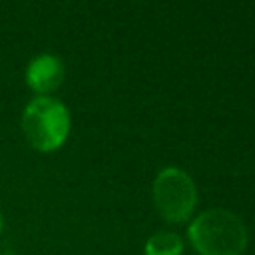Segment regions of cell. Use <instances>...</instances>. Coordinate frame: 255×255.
Returning <instances> with one entry per match:
<instances>
[{"label": "cell", "instance_id": "3957f363", "mask_svg": "<svg viewBox=\"0 0 255 255\" xmlns=\"http://www.w3.org/2000/svg\"><path fill=\"white\" fill-rule=\"evenodd\" d=\"M197 201L195 185L191 177L177 169L165 167L157 173L153 181V203L161 217L167 221H185Z\"/></svg>", "mask_w": 255, "mask_h": 255}, {"label": "cell", "instance_id": "7a4b0ae2", "mask_svg": "<svg viewBox=\"0 0 255 255\" xmlns=\"http://www.w3.org/2000/svg\"><path fill=\"white\" fill-rule=\"evenodd\" d=\"M22 131L32 147L40 151H52L68 137L70 114L62 102L48 96H38L24 108Z\"/></svg>", "mask_w": 255, "mask_h": 255}, {"label": "cell", "instance_id": "52a82bcc", "mask_svg": "<svg viewBox=\"0 0 255 255\" xmlns=\"http://www.w3.org/2000/svg\"><path fill=\"white\" fill-rule=\"evenodd\" d=\"M0 231H2V215H0Z\"/></svg>", "mask_w": 255, "mask_h": 255}, {"label": "cell", "instance_id": "8992f818", "mask_svg": "<svg viewBox=\"0 0 255 255\" xmlns=\"http://www.w3.org/2000/svg\"><path fill=\"white\" fill-rule=\"evenodd\" d=\"M0 255H16L12 249H8V247H4V249H0Z\"/></svg>", "mask_w": 255, "mask_h": 255}, {"label": "cell", "instance_id": "6da1fadb", "mask_svg": "<svg viewBox=\"0 0 255 255\" xmlns=\"http://www.w3.org/2000/svg\"><path fill=\"white\" fill-rule=\"evenodd\" d=\"M191 245L199 255H241L247 247L243 221L227 209H209L189 225Z\"/></svg>", "mask_w": 255, "mask_h": 255}, {"label": "cell", "instance_id": "5b68a950", "mask_svg": "<svg viewBox=\"0 0 255 255\" xmlns=\"http://www.w3.org/2000/svg\"><path fill=\"white\" fill-rule=\"evenodd\" d=\"M181 249H183V243L179 235L171 231L153 233L145 243V255H179Z\"/></svg>", "mask_w": 255, "mask_h": 255}, {"label": "cell", "instance_id": "277c9868", "mask_svg": "<svg viewBox=\"0 0 255 255\" xmlns=\"http://www.w3.org/2000/svg\"><path fill=\"white\" fill-rule=\"evenodd\" d=\"M64 80V64L54 54L36 56L26 68V82L38 94L54 92Z\"/></svg>", "mask_w": 255, "mask_h": 255}]
</instances>
